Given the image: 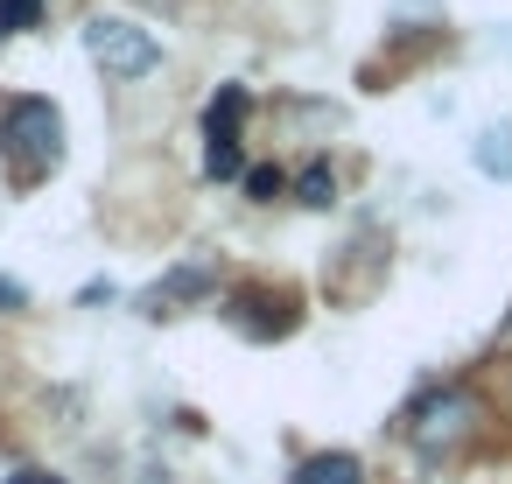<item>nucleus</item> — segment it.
I'll use <instances>...</instances> for the list:
<instances>
[{
    "label": "nucleus",
    "mask_w": 512,
    "mask_h": 484,
    "mask_svg": "<svg viewBox=\"0 0 512 484\" xmlns=\"http://www.w3.org/2000/svg\"><path fill=\"white\" fill-rule=\"evenodd\" d=\"M498 337H512V316H505V330H498Z\"/></svg>",
    "instance_id": "ddd939ff"
},
{
    "label": "nucleus",
    "mask_w": 512,
    "mask_h": 484,
    "mask_svg": "<svg viewBox=\"0 0 512 484\" xmlns=\"http://www.w3.org/2000/svg\"><path fill=\"white\" fill-rule=\"evenodd\" d=\"M246 85H218V99L204 106V176L211 183H232L246 176V148H239V127H246Z\"/></svg>",
    "instance_id": "7ed1b4c3"
},
{
    "label": "nucleus",
    "mask_w": 512,
    "mask_h": 484,
    "mask_svg": "<svg viewBox=\"0 0 512 484\" xmlns=\"http://www.w3.org/2000/svg\"><path fill=\"white\" fill-rule=\"evenodd\" d=\"M477 428V400L463 393V386H442V393H428L421 407H414V442H421V456H442V449H456L463 435Z\"/></svg>",
    "instance_id": "20e7f679"
},
{
    "label": "nucleus",
    "mask_w": 512,
    "mask_h": 484,
    "mask_svg": "<svg viewBox=\"0 0 512 484\" xmlns=\"http://www.w3.org/2000/svg\"><path fill=\"white\" fill-rule=\"evenodd\" d=\"M85 57L106 78H148V71H162V43L141 22H127V15H92L85 22Z\"/></svg>",
    "instance_id": "f03ea898"
},
{
    "label": "nucleus",
    "mask_w": 512,
    "mask_h": 484,
    "mask_svg": "<svg viewBox=\"0 0 512 484\" xmlns=\"http://www.w3.org/2000/svg\"><path fill=\"white\" fill-rule=\"evenodd\" d=\"M246 190H253V204H274V197L288 190V176H281V169H246Z\"/></svg>",
    "instance_id": "9d476101"
},
{
    "label": "nucleus",
    "mask_w": 512,
    "mask_h": 484,
    "mask_svg": "<svg viewBox=\"0 0 512 484\" xmlns=\"http://www.w3.org/2000/svg\"><path fill=\"white\" fill-rule=\"evenodd\" d=\"M43 22V0H0V36H22Z\"/></svg>",
    "instance_id": "1a4fd4ad"
},
{
    "label": "nucleus",
    "mask_w": 512,
    "mask_h": 484,
    "mask_svg": "<svg viewBox=\"0 0 512 484\" xmlns=\"http://www.w3.org/2000/svg\"><path fill=\"white\" fill-rule=\"evenodd\" d=\"M8 484H64V477H50V470H15Z\"/></svg>",
    "instance_id": "f8f14e48"
},
{
    "label": "nucleus",
    "mask_w": 512,
    "mask_h": 484,
    "mask_svg": "<svg viewBox=\"0 0 512 484\" xmlns=\"http://www.w3.org/2000/svg\"><path fill=\"white\" fill-rule=\"evenodd\" d=\"M0 309H22V281H8V274H0Z\"/></svg>",
    "instance_id": "9b49d317"
},
{
    "label": "nucleus",
    "mask_w": 512,
    "mask_h": 484,
    "mask_svg": "<svg viewBox=\"0 0 512 484\" xmlns=\"http://www.w3.org/2000/svg\"><path fill=\"white\" fill-rule=\"evenodd\" d=\"M0 162H8V176L22 190L57 176V162H64V113L50 99H8L0 106Z\"/></svg>",
    "instance_id": "f257e3e1"
},
{
    "label": "nucleus",
    "mask_w": 512,
    "mask_h": 484,
    "mask_svg": "<svg viewBox=\"0 0 512 484\" xmlns=\"http://www.w3.org/2000/svg\"><path fill=\"white\" fill-rule=\"evenodd\" d=\"M204 288H211V274H204V267H183V274H169V288H155V295H148V309L183 302V295H204Z\"/></svg>",
    "instance_id": "6e6552de"
},
{
    "label": "nucleus",
    "mask_w": 512,
    "mask_h": 484,
    "mask_svg": "<svg viewBox=\"0 0 512 484\" xmlns=\"http://www.w3.org/2000/svg\"><path fill=\"white\" fill-rule=\"evenodd\" d=\"M288 484H365V463L351 449H323V456H302Z\"/></svg>",
    "instance_id": "39448f33"
},
{
    "label": "nucleus",
    "mask_w": 512,
    "mask_h": 484,
    "mask_svg": "<svg viewBox=\"0 0 512 484\" xmlns=\"http://www.w3.org/2000/svg\"><path fill=\"white\" fill-rule=\"evenodd\" d=\"M477 169L512 176V127H484V134H477Z\"/></svg>",
    "instance_id": "0eeeda50"
},
{
    "label": "nucleus",
    "mask_w": 512,
    "mask_h": 484,
    "mask_svg": "<svg viewBox=\"0 0 512 484\" xmlns=\"http://www.w3.org/2000/svg\"><path fill=\"white\" fill-rule=\"evenodd\" d=\"M330 197H337V169H330V162H309V169L295 176V204H309V211H323Z\"/></svg>",
    "instance_id": "423d86ee"
}]
</instances>
